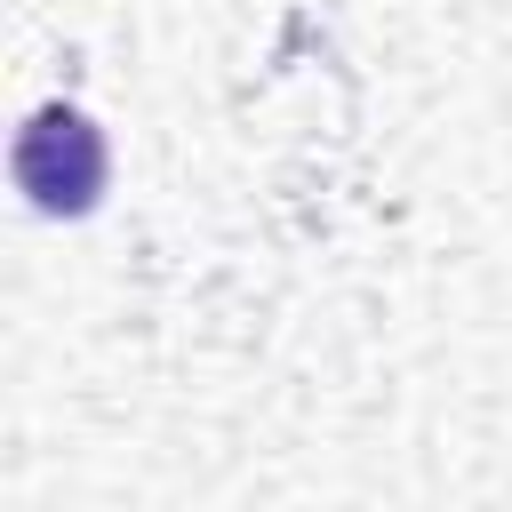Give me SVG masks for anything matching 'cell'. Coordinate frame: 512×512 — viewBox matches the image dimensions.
I'll list each match as a JSON object with an SVG mask.
<instances>
[{"label":"cell","instance_id":"obj_1","mask_svg":"<svg viewBox=\"0 0 512 512\" xmlns=\"http://www.w3.org/2000/svg\"><path fill=\"white\" fill-rule=\"evenodd\" d=\"M8 168H16V192L40 216H88L104 200V136L80 104H40L16 128Z\"/></svg>","mask_w":512,"mask_h":512}]
</instances>
